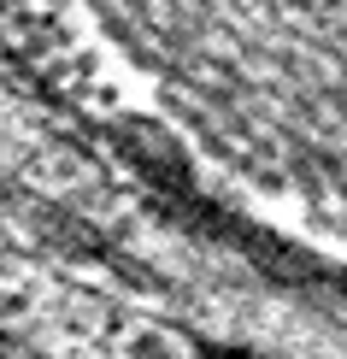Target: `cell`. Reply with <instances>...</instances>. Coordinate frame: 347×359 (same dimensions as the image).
Segmentation results:
<instances>
[{
    "label": "cell",
    "instance_id": "6da1fadb",
    "mask_svg": "<svg viewBox=\"0 0 347 359\" xmlns=\"http://www.w3.org/2000/svg\"><path fill=\"white\" fill-rule=\"evenodd\" d=\"M0 53L71 95L277 88L347 118V0H0Z\"/></svg>",
    "mask_w": 347,
    "mask_h": 359
}]
</instances>
